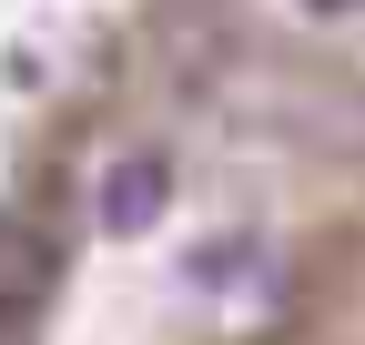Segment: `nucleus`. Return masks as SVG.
<instances>
[{"label":"nucleus","instance_id":"obj_2","mask_svg":"<svg viewBox=\"0 0 365 345\" xmlns=\"http://www.w3.org/2000/svg\"><path fill=\"white\" fill-rule=\"evenodd\" d=\"M163 193H173V172H163L153 153L112 163V183H102V224H112V234H143L153 213H163Z\"/></svg>","mask_w":365,"mask_h":345},{"label":"nucleus","instance_id":"obj_1","mask_svg":"<svg viewBox=\"0 0 365 345\" xmlns=\"http://www.w3.org/2000/svg\"><path fill=\"white\" fill-rule=\"evenodd\" d=\"M71 274V234L41 224V203H21L11 224H0V325H11V345L51 315V294Z\"/></svg>","mask_w":365,"mask_h":345}]
</instances>
